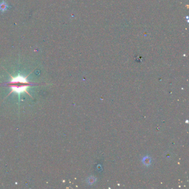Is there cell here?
Here are the masks:
<instances>
[{"instance_id":"2","label":"cell","mask_w":189,"mask_h":189,"mask_svg":"<svg viewBox=\"0 0 189 189\" xmlns=\"http://www.w3.org/2000/svg\"><path fill=\"white\" fill-rule=\"evenodd\" d=\"M8 7H9V6H8L7 3L5 1H3L0 3V11L2 12H5L6 11Z\"/></svg>"},{"instance_id":"1","label":"cell","mask_w":189,"mask_h":189,"mask_svg":"<svg viewBox=\"0 0 189 189\" xmlns=\"http://www.w3.org/2000/svg\"><path fill=\"white\" fill-rule=\"evenodd\" d=\"M32 85V83L28 81L27 77H24L20 74L16 77H11V79L8 83V86L12 90L11 92H15L18 94L19 96L21 93H26L29 94L27 89Z\"/></svg>"}]
</instances>
